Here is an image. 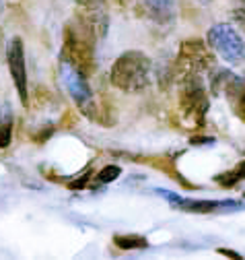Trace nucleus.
I'll return each instance as SVG.
<instances>
[{"label":"nucleus","instance_id":"nucleus-8","mask_svg":"<svg viewBox=\"0 0 245 260\" xmlns=\"http://www.w3.org/2000/svg\"><path fill=\"white\" fill-rule=\"evenodd\" d=\"M76 19L93 31L97 40L107 36L109 17L105 0H76Z\"/></svg>","mask_w":245,"mask_h":260},{"label":"nucleus","instance_id":"nucleus-10","mask_svg":"<svg viewBox=\"0 0 245 260\" xmlns=\"http://www.w3.org/2000/svg\"><path fill=\"white\" fill-rule=\"evenodd\" d=\"M225 93L235 108V114H239V118L245 120V79L235 77V81L231 83V87Z\"/></svg>","mask_w":245,"mask_h":260},{"label":"nucleus","instance_id":"nucleus-2","mask_svg":"<svg viewBox=\"0 0 245 260\" xmlns=\"http://www.w3.org/2000/svg\"><path fill=\"white\" fill-rule=\"evenodd\" d=\"M95 42L97 36L74 17L64 31V58L76 64L83 73L91 71L95 64Z\"/></svg>","mask_w":245,"mask_h":260},{"label":"nucleus","instance_id":"nucleus-16","mask_svg":"<svg viewBox=\"0 0 245 260\" xmlns=\"http://www.w3.org/2000/svg\"><path fill=\"white\" fill-rule=\"evenodd\" d=\"M233 19H235V23L245 31V7H243V9H235Z\"/></svg>","mask_w":245,"mask_h":260},{"label":"nucleus","instance_id":"nucleus-19","mask_svg":"<svg viewBox=\"0 0 245 260\" xmlns=\"http://www.w3.org/2000/svg\"><path fill=\"white\" fill-rule=\"evenodd\" d=\"M5 5H7V3H5V0H0V13H3V11H5Z\"/></svg>","mask_w":245,"mask_h":260},{"label":"nucleus","instance_id":"nucleus-5","mask_svg":"<svg viewBox=\"0 0 245 260\" xmlns=\"http://www.w3.org/2000/svg\"><path fill=\"white\" fill-rule=\"evenodd\" d=\"M163 201H167L173 209L183 211V213H196V215H208V213H237L243 211L245 205L239 201H210V199H186V197H179L177 192L165 190V188H157L155 190Z\"/></svg>","mask_w":245,"mask_h":260},{"label":"nucleus","instance_id":"nucleus-9","mask_svg":"<svg viewBox=\"0 0 245 260\" xmlns=\"http://www.w3.org/2000/svg\"><path fill=\"white\" fill-rule=\"evenodd\" d=\"M7 62H9V73L13 77L15 89L19 93V100L27 106V102H29V85H27V67H25V46H23L21 38H13V42L9 44Z\"/></svg>","mask_w":245,"mask_h":260},{"label":"nucleus","instance_id":"nucleus-13","mask_svg":"<svg viewBox=\"0 0 245 260\" xmlns=\"http://www.w3.org/2000/svg\"><path fill=\"white\" fill-rule=\"evenodd\" d=\"M140 3L155 15L157 19H165L169 17L171 9H173V0H140Z\"/></svg>","mask_w":245,"mask_h":260},{"label":"nucleus","instance_id":"nucleus-12","mask_svg":"<svg viewBox=\"0 0 245 260\" xmlns=\"http://www.w3.org/2000/svg\"><path fill=\"white\" fill-rule=\"evenodd\" d=\"M113 244L121 250H144V248H148V240L144 236H136V234L113 236Z\"/></svg>","mask_w":245,"mask_h":260},{"label":"nucleus","instance_id":"nucleus-15","mask_svg":"<svg viewBox=\"0 0 245 260\" xmlns=\"http://www.w3.org/2000/svg\"><path fill=\"white\" fill-rule=\"evenodd\" d=\"M119 176H121V168H119V166H105V168L97 174V180H99L101 184H111V182H115Z\"/></svg>","mask_w":245,"mask_h":260},{"label":"nucleus","instance_id":"nucleus-6","mask_svg":"<svg viewBox=\"0 0 245 260\" xmlns=\"http://www.w3.org/2000/svg\"><path fill=\"white\" fill-rule=\"evenodd\" d=\"M179 108L190 122L196 126H202L206 120L208 112V95L204 91V85L198 77H188L183 79V89L179 97Z\"/></svg>","mask_w":245,"mask_h":260},{"label":"nucleus","instance_id":"nucleus-20","mask_svg":"<svg viewBox=\"0 0 245 260\" xmlns=\"http://www.w3.org/2000/svg\"><path fill=\"white\" fill-rule=\"evenodd\" d=\"M200 3H210V0H200Z\"/></svg>","mask_w":245,"mask_h":260},{"label":"nucleus","instance_id":"nucleus-17","mask_svg":"<svg viewBox=\"0 0 245 260\" xmlns=\"http://www.w3.org/2000/svg\"><path fill=\"white\" fill-rule=\"evenodd\" d=\"M192 145H214V139H210V137H194L192 139Z\"/></svg>","mask_w":245,"mask_h":260},{"label":"nucleus","instance_id":"nucleus-3","mask_svg":"<svg viewBox=\"0 0 245 260\" xmlns=\"http://www.w3.org/2000/svg\"><path fill=\"white\" fill-rule=\"evenodd\" d=\"M60 81H62L64 89L68 91L72 102L85 116H89V118L97 116V104H95L93 91H91V85L85 79V73L64 56L60 60Z\"/></svg>","mask_w":245,"mask_h":260},{"label":"nucleus","instance_id":"nucleus-21","mask_svg":"<svg viewBox=\"0 0 245 260\" xmlns=\"http://www.w3.org/2000/svg\"><path fill=\"white\" fill-rule=\"evenodd\" d=\"M243 197H245V192H243Z\"/></svg>","mask_w":245,"mask_h":260},{"label":"nucleus","instance_id":"nucleus-4","mask_svg":"<svg viewBox=\"0 0 245 260\" xmlns=\"http://www.w3.org/2000/svg\"><path fill=\"white\" fill-rule=\"evenodd\" d=\"M206 44L208 48L221 56V60H225L227 64H243L245 62V42L239 36V31L229 25V23H217L208 29L206 34Z\"/></svg>","mask_w":245,"mask_h":260},{"label":"nucleus","instance_id":"nucleus-14","mask_svg":"<svg viewBox=\"0 0 245 260\" xmlns=\"http://www.w3.org/2000/svg\"><path fill=\"white\" fill-rule=\"evenodd\" d=\"M13 141V120H11V114L0 118V149L9 147Z\"/></svg>","mask_w":245,"mask_h":260},{"label":"nucleus","instance_id":"nucleus-1","mask_svg":"<svg viewBox=\"0 0 245 260\" xmlns=\"http://www.w3.org/2000/svg\"><path fill=\"white\" fill-rule=\"evenodd\" d=\"M109 81L115 89L124 93H140L152 83V62L144 52L128 50L113 62Z\"/></svg>","mask_w":245,"mask_h":260},{"label":"nucleus","instance_id":"nucleus-11","mask_svg":"<svg viewBox=\"0 0 245 260\" xmlns=\"http://www.w3.org/2000/svg\"><path fill=\"white\" fill-rule=\"evenodd\" d=\"M214 180H217L221 186H225V188H233V186H237L239 182H243V180H245V159L239 161V164H237L233 170H229V172L217 176Z\"/></svg>","mask_w":245,"mask_h":260},{"label":"nucleus","instance_id":"nucleus-18","mask_svg":"<svg viewBox=\"0 0 245 260\" xmlns=\"http://www.w3.org/2000/svg\"><path fill=\"white\" fill-rule=\"evenodd\" d=\"M219 254L231 256V258H241V254H237V252H233V250H225V248H219Z\"/></svg>","mask_w":245,"mask_h":260},{"label":"nucleus","instance_id":"nucleus-7","mask_svg":"<svg viewBox=\"0 0 245 260\" xmlns=\"http://www.w3.org/2000/svg\"><path fill=\"white\" fill-rule=\"evenodd\" d=\"M212 64V54L202 42H183L177 54L175 73L183 81L188 77H198Z\"/></svg>","mask_w":245,"mask_h":260}]
</instances>
